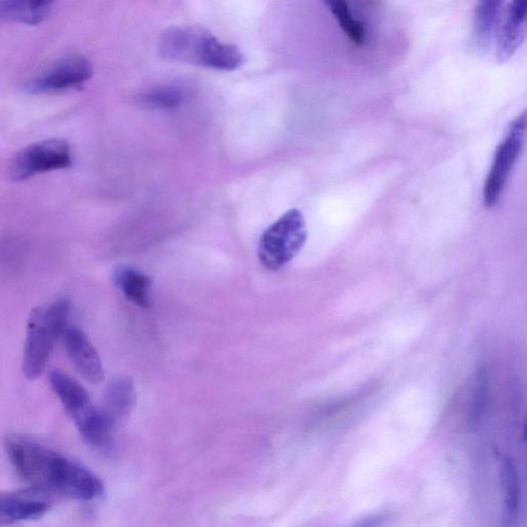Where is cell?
Here are the masks:
<instances>
[{"mask_svg": "<svg viewBox=\"0 0 527 527\" xmlns=\"http://www.w3.org/2000/svg\"><path fill=\"white\" fill-rule=\"evenodd\" d=\"M502 483L506 494L508 519L513 520L517 514L519 504V483L516 469L509 459H506L503 463Z\"/></svg>", "mask_w": 527, "mask_h": 527, "instance_id": "obj_18", "label": "cell"}, {"mask_svg": "<svg viewBox=\"0 0 527 527\" xmlns=\"http://www.w3.org/2000/svg\"><path fill=\"white\" fill-rule=\"evenodd\" d=\"M6 450L16 472L32 489L83 502L104 494V484L92 471L26 436H9Z\"/></svg>", "mask_w": 527, "mask_h": 527, "instance_id": "obj_1", "label": "cell"}, {"mask_svg": "<svg viewBox=\"0 0 527 527\" xmlns=\"http://www.w3.org/2000/svg\"><path fill=\"white\" fill-rule=\"evenodd\" d=\"M183 97V92L178 87L160 86L146 92L142 100L150 108L170 111L180 107Z\"/></svg>", "mask_w": 527, "mask_h": 527, "instance_id": "obj_17", "label": "cell"}, {"mask_svg": "<svg viewBox=\"0 0 527 527\" xmlns=\"http://www.w3.org/2000/svg\"><path fill=\"white\" fill-rule=\"evenodd\" d=\"M46 494L32 489L24 493L0 494V525L43 517L51 509Z\"/></svg>", "mask_w": 527, "mask_h": 527, "instance_id": "obj_10", "label": "cell"}, {"mask_svg": "<svg viewBox=\"0 0 527 527\" xmlns=\"http://www.w3.org/2000/svg\"><path fill=\"white\" fill-rule=\"evenodd\" d=\"M526 0H512L498 33L497 60L505 64L512 59L525 40Z\"/></svg>", "mask_w": 527, "mask_h": 527, "instance_id": "obj_11", "label": "cell"}, {"mask_svg": "<svg viewBox=\"0 0 527 527\" xmlns=\"http://www.w3.org/2000/svg\"><path fill=\"white\" fill-rule=\"evenodd\" d=\"M49 381L53 392L74 420L85 441L96 449L110 450L116 429L105 419L100 409L93 405L84 386L59 370L50 372Z\"/></svg>", "mask_w": 527, "mask_h": 527, "instance_id": "obj_3", "label": "cell"}, {"mask_svg": "<svg viewBox=\"0 0 527 527\" xmlns=\"http://www.w3.org/2000/svg\"><path fill=\"white\" fill-rule=\"evenodd\" d=\"M69 311V302L59 299L31 312L23 351V373L28 379H37L45 370L67 326Z\"/></svg>", "mask_w": 527, "mask_h": 527, "instance_id": "obj_4", "label": "cell"}, {"mask_svg": "<svg viewBox=\"0 0 527 527\" xmlns=\"http://www.w3.org/2000/svg\"><path fill=\"white\" fill-rule=\"evenodd\" d=\"M136 403V390L131 378L121 376L113 379L103 395L101 413L116 429L125 421Z\"/></svg>", "mask_w": 527, "mask_h": 527, "instance_id": "obj_12", "label": "cell"}, {"mask_svg": "<svg viewBox=\"0 0 527 527\" xmlns=\"http://www.w3.org/2000/svg\"><path fill=\"white\" fill-rule=\"evenodd\" d=\"M73 162V150L66 140L51 138L18 152L9 174L13 181L23 182L38 174L69 168Z\"/></svg>", "mask_w": 527, "mask_h": 527, "instance_id": "obj_6", "label": "cell"}, {"mask_svg": "<svg viewBox=\"0 0 527 527\" xmlns=\"http://www.w3.org/2000/svg\"><path fill=\"white\" fill-rule=\"evenodd\" d=\"M159 54L168 61L198 65L221 72H233L244 63L236 46L223 43L212 33L197 27H172L161 34Z\"/></svg>", "mask_w": 527, "mask_h": 527, "instance_id": "obj_2", "label": "cell"}, {"mask_svg": "<svg viewBox=\"0 0 527 527\" xmlns=\"http://www.w3.org/2000/svg\"><path fill=\"white\" fill-rule=\"evenodd\" d=\"M503 0H478L475 20L474 37L480 48H487L493 38Z\"/></svg>", "mask_w": 527, "mask_h": 527, "instance_id": "obj_15", "label": "cell"}, {"mask_svg": "<svg viewBox=\"0 0 527 527\" xmlns=\"http://www.w3.org/2000/svg\"><path fill=\"white\" fill-rule=\"evenodd\" d=\"M526 113L516 118L498 146L493 166H491L483 191L485 207H494L504 192L510 173L522 151L526 132Z\"/></svg>", "mask_w": 527, "mask_h": 527, "instance_id": "obj_7", "label": "cell"}, {"mask_svg": "<svg viewBox=\"0 0 527 527\" xmlns=\"http://www.w3.org/2000/svg\"><path fill=\"white\" fill-rule=\"evenodd\" d=\"M487 372L485 368L480 369L478 378H477V385H476V392H475V398H474V408H473V421L477 423L478 419L480 418L484 404H485V398H486V392H487Z\"/></svg>", "mask_w": 527, "mask_h": 527, "instance_id": "obj_19", "label": "cell"}, {"mask_svg": "<svg viewBox=\"0 0 527 527\" xmlns=\"http://www.w3.org/2000/svg\"><path fill=\"white\" fill-rule=\"evenodd\" d=\"M57 0H0V22L39 25L51 14Z\"/></svg>", "mask_w": 527, "mask_h": 527, "instance_id": "obj_13", "label": "cell"}, {"mask_svg": "<svg viewBox=\"0 0 527 527\" xmlns=\"http://www.w3.org/2000/svg\"><path fill=\"white\" fill-rule=\"evenodd\" d=\"M62 337L69 358L84 378L93 384L102 382L104 379L102 361L85 333L76 326L67 325Z\"/></svg>", "mask_w": 527, "mask_h": 527, "instance_id": "obj_9", "label": "cell"}, {"mask_svg": "<svg viewBox=\"0 0 527 527\" xmlns=\"http://www.w3.org/2000/svg\"><path fill=\"white\" fill-rule=\"evenodd\" d=\"M92 74V64L87 58L69 56L28 82L26 90L31 94H45L73 89L88 82Z\"/></svg>", "mask_w": 527, "mask_h": 527, "instance_id": "obj_8", "label": "cell"}, {"mask_svg": "<svg viewBox=\"0 0 527 527\" xmlns=\"http://www.w3.org/2000/svg\"><path fill=\"white\" fill-rule=\"evenodd\" d=\"M351 43L360 47L366 41L364 25L351 14L346 0H322Z\"/></svg>", "mask_w": 527, "mask_h": 527, "instance_id": "obj_16", "label": "cell"}, {"mask_svg": "<svg viewBox=\"0 0 527 527\" xmlns=\"http://www.w3.org/2000/svg\"><path fill=\"white\" fill-rule=\"evenodd\" d=\"M114 280L117 288L135 305L150 306L152 281L149 276L125 266L116 270Z\"/></svg>", "mask_w": 527, "mask_h": 527, "instance_id": "obj_14", "label": "cell"}, {"mask_svg": "<svg viewBox=\"0 0 527 527\" xmlns=\"http://www.w3.org/2000/svg\"><path fill=\"white\" fill-rule=\"evenodd\" d=\"M307 239L304 217L298 209H290L266 229L259 243V259L269 270H279L302 250Z\"/></svg>", "mask_w": 527, "mask_h": 527, "instance_id": "obj_5", "label": "cell"}]
</instances>
